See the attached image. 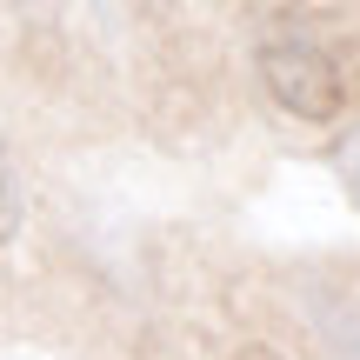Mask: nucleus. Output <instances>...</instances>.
I'll return each instance as SVG.
<instances>
[{"label": "nucleus", "instance_id": "7ed1b4c3", "mask_svg": "<svg viewBox=\"0 0 360 360\" xmlns=\"http://www.w3.org/2000/svg\"><path fill=\"white\" fill-rule=\"evenodd\" d=\"M334 174H340V187H347L354 207H360V127H347L334 141Z\"/></svg>", "mask_w": 360, "mask_h": 360}, {"label": "nucleus", "instance_id": "f03ea898", "mask_svg": "<svg viewBox=\"0 0 360 360\" xmlns=\"http://www.w3.org/2000/svg\"><path fill=\"white\" fill-rule=\"evenodd\" d=\"M20 233V174L7 160V141H0V247Z\"/></svg>", "mask_w": 360, "mask_h": 360}, {"label": "nucleus", "instance_id": "f257e3e1", "mask_svg": "<svg viewBox=\"0 0 360 360\" xmlns=\"http://www.w3.org/2000/svg\"><path fill=\"white\" fill-rule=\"evenodd\" d=\"M254 60H260V87H267L287 114H300V120H334L340 107H347V80H340L334 53H327L321 40H307V34H274V40H260Z\"/></svg>", "mask_w": 360, "mask_h": 360}]
</instances>
